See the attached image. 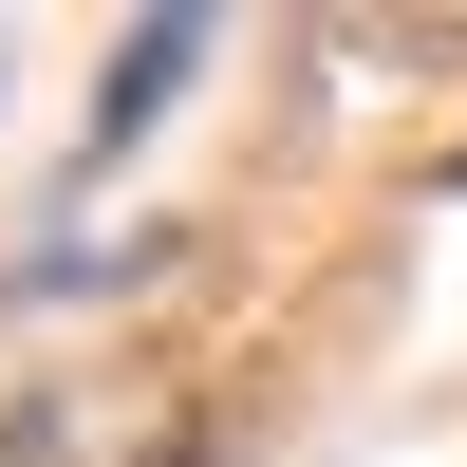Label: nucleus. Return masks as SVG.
<instances>
[{
  "mask_svg": "<svg viewBox=\"0 0 467 467\" xmlns=\"http://www.w3.org/2000/svg\"><path fill=\"white\" fill-rule=\"evenodd\" d=\"M187 75H206V19H150L131 57H112V94H94V169H112V150H131L169 94H187Z\"/></svg>",
  "mask_w": 467,
  "mask_h": 467,
  "instance_id": "1",
  "label": "nucleus"
}]
</instances>
